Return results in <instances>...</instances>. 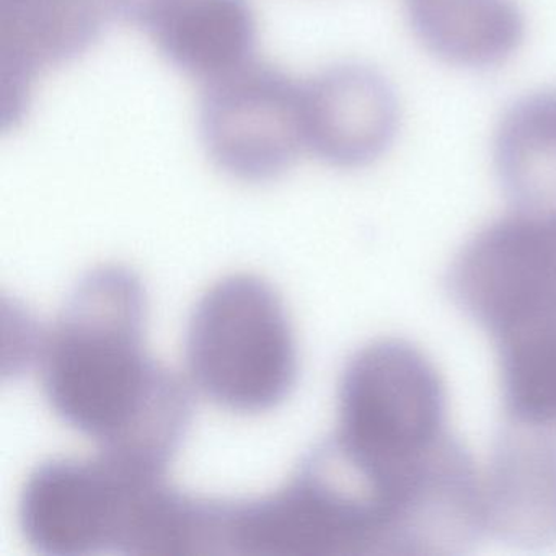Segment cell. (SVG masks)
<instances>
[{"label": "cell", "mask_w": 556, "mask_h": 556, "mask_svg": "<svg viewBox=\"0 0 556 556\" xmlns=\"http://www.w3.org/2000/svg\"><path fill=\"white\" fill-rule=\"evenodd\" d=\"M408 18L426 50L471 70L504 63L526 31L514 0H408Z\"/></svg>", "instance_id": "7c38bea8"}, {"label": "cell", "mask_w": 556, "mask_h": 556, "mask_svg": "<svg viewBox=\"0 0 556 556\" xmlns=\"http://www.w3.org/2000/svg\"><path fill=\"white\" fill-rule=\"evenodd\" d=\"M146 294L135 273L102 266L80 279L37 363L58 416L100 452L164 471L190 422L185 383L149 357Z\"/></svg>", "instance_id": "6da1fadb"}, {"label": "cell", "mask_w": 556, "mask_h": 556, "mask_svg": "<svg viewBox=\"0 0 556 556\" xmlns=\"http://www.w3.org/2000/svg\"><path fill=\"white\" fill-rule=\"evenodd\" d=\"M448 289L496 343L556 328V210H517L488 224L452 263Z\"/></svg>", "instance_id": "5b68a950"}, {"label": "cell", "mask_w": 556, "mask_h": 556, "mask_svg": "<svg viewBox=\"0 0 556 556\" xmlns=\"http://www.w3.org/2000/svg\"><path fill=\"white\" fill-rule=\"evenodd\" d=\"M187 363L198 389L230 412L281 403L298 376V351L275 289L252 275L207 289L188 324Z\"/></svg>", "instance_id": "277c9868"}, {"label": "cell", "mask_w": 556, "mask_h": 556, "mask_svg": "<svg viewBox=\"0 0 556 556\" xmlns=\"http://www.w3.org/2000/svg\"><path fill=\"white\" fill-rule=\"evenodd\" d=\"M481 486L486 533L526 549L556 543V425L507 418Z\"/></svg>", "instance_id": "ba28073f"}, {"label": "cell", "mask_w": 556, "mask_h": 556, "mask_svg": "<svg viewBox=\"0 0 556 556\" xmlns=\"http://www.w3.org/2000/svg\"><path fill=\"white\" fill-rule=\"evenodd\" d=\"M201 136L214 164L230 177L273 180L307 148L304 86L271 64L250 60L206 83Z\"/></svg>", "instance_id": "52a82bcc"}, {"label": "cell", "mask_w": 556, "mask_h": 556, "mask_svg": "<svg viewBox=\"0 0 556 556\" xmlns=\"http://www.w3.org/2000/svg\"><path fill=\"white\" fill-rule=\"evenodd\" d=\"M496 348L507 418L556 425V328L516 334Z\"/></svg>", "instance_id": "4fadbf2b"}, {"label": "cell", "mask_w": 556, "mask_h": 556, "mask_svg": "<svg viewBox=\"0 0 556 556\" xmlns=\"http://www.w3.org/2000/svg\"><path fill=\"white\" fill-rule=\"evenodd\" d=\"M302 86L305 142L321 161L364 167L392 146L399 100L382 74L361 64H340Z\"/></svg>", "instance_id": "30bf717a"}, {"label": "cell", "mask_w": 556, "mask_h": 556, "mask_svg": "<svg viewBox=\"0 0 556 556\" xmlns=\"http://www.w3.org/2000/svg\"><path fill=\"white\" fill-rule=\"evenodd\" d=\"M139 25L174 66L204 83L249 63L255 48L249 0H159Z\"/></svg>", "instance_id": "8fae6325"}, {"label": "cell", "mask_w": 556, "mask_h": 556, "mask_svg": "<svg viewBox=\"0 0 556 556\" xmlns=\"http://www.w3.org/2000/svg\"><path fill=\"white\" fill-rule=\"evenodd\" d=\"M110 15L106 0H0L4 129L24 118L37 77L86 53Z\"/></svg>", "instance_id": "9c48e42d"}, {"label": "cell", "mask_w": 556, "mask_h": 556, "mask_svg": "<svg viewBox=\"0 0 556 556\" xmlns=\"http://www.w3.org/2000/svg\"><path fill=\"white\" fill-rule=\"evenodd\" d=\"M106 2L112 14H118L136 24H141L142 18L157 4L159 0H106Z\"/></svg>", "instance_id": "5bb4252c"}, {"label": "cell", "mask_w": 556, "mask_h": 556, "mask_svg": "<svg viewBox=\"0 0 556 556\" xmlns=\"http://www.w3.org/2000/svg\"><path fill=\"white\" fill-rule=\"evenodd\" d=\"M161 480L164 473L122 464L102 452L93 460L48 462L22 491V532L45 555H128L146 497Z\"/></svg>", "instance_id": "8992f818"}, {"label": "cell", "mask_w": 556, "mask_h": 556, "mask_svg": "<svg viewBox=\"0 0 556 556\" xmlns=\"http://www.w3.org/2000/svg\"><path fill=\"white\" fill-rule=\"evenodd\" d=\"M445 389L434 364L408 341L361 348L341 376L331 438L386 500L448 438Z\"/></svg>", "instance_id": "3957f363"}, {"label": "cell", "mask_w": 556, "mask_h": 556, "mask_svg": "<svg viewBox=\"0 0 556 556\" xmlns=\"http://www.w3.org/2000/svg\"><path fill=\"white\" fill-rule=\"evenodd\" d=\"M382 497L333 441L315 448L281 490L223 506V553L276 556L390 555Z\"/></svg>", "instance_id": "7a4b0ae2"}]
</instances>
